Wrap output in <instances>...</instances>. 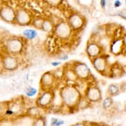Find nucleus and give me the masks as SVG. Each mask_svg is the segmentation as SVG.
<instances>
[{
	"label": "nucleus",
	"mask_w": 126,
	"mask_h": 126,
	"mask_svg": "<svg viewBox=\"0 0 126 126\" xmlns=\"http://www.w3.org/2000/svg\"><path fill=\"white\" fill-rule=\"evenodd\" d=\"M61 97L62 98L64 107L69 109H77L82 93L77 85L67 84L59 89Z\"/></svg>",
	"instance_id": "f257e3e1"
},
{
	"label": "nucleus",
	"mask_w": 126,
	"mask_h": 126,
	"mask_svg": "<svg viewBox=\"0 0 126 126\" xmlns=\"http://www.w3.org/2000/svg\"><path fill=\"white\" fill-rule=\"evenodd\" d=\"M53 34L59 40L66 42L72 39L75 32L66 20H61L55 25Z\"/></svg>",
	"instance_id": "f03ea898"
},
{
	"label": "nucleus",
	"mask_w": 126,
	"mask_h": 126,
	"mask_svg": "<svg viewBox=\"0 0 126 126\" xmlns=\"http://www.w3.org/2000/svg\"><path fill=\"white\" fill-rule=\"evenodd\" d=\"M3 48L5 53L13 56H19L23 52L24 48V39L18 36H11L6 40Z\"/></svg>",
	"instance_id": "7ed1b4c3"
},
{
	"label": "nucleus",
	"mask_w": 126,
	"mask_h": 126,
	"mask_svg": "<svg viewBox=\"0 0 126 126\" xmlns=\"http://www.w3.org/2000/svg\"><path fill=\"white\" fill-rule=\"evenodd\" d=\"M66 21L70 24L73 31L75 33L80 32L85 28L87 20L86 18L83 16L82 14L78 13V12H72L68 15Z\"/></svg>",
	"instance_id": "20e7f679"
},
{
	"label": "nucleus",
	"mask_w": 126,
	"mask_h": 126,
	"mask_svg": "<svg viewBox=\"0 0 126 126\" xmlns=\"http://www.w3.org/2000/svg\"><path fill=\"white\" fill-rule=\"evenodd\" d=\"M72 66L76 73L79 81H88L90 78H92V72L91 69L87 66L86 63L82 62H73L72 63Z\"/></svg>",
	"instance_id": "39448f33"
},
{
	"label": "nucleus",
	"mask_w": 126,
	"mask_h": 126,
	"mask_svg": "<svg viewBox=\"0 0 126 126\" xmlns=\"http://www.w3.org/2000/svg\"><path fill=\"white\" fill-rule=\"evenodd\" d=\"M83 95L88 100V102L93 104V103H97L102 101L103 95L101 89L99 87L93 83H89L87 86V88L85 89Z\"/></svg>",
	"instance_id": "423d86ee"
},
{
	"label": "nucleus",
	"mask_w": 126,
	"mask_h": 126,
	"mask_svg": "<svg viewBox=\"0 0 126 126\" xmlns=\"http://www.w3.org/2000/svg\"><path fill=\"white\" fill-rule=\"evenodd\" d=\"M91 62H92L93 68L97 72L103 76H109L110 64L108 61V56H106V54H103L96 58L92 59Z\"/></svg>",
	"instance_id": "0eeeda50"
},
{
	"label": "nucleus",
	"mask_w": 126,
	"mask_h": 126,
	"mask_svg": "<svg viewBox=\"0 0 126 126\" xmlns=\"http://www.w3.org/2000/svg\"><path fill=\"white\" fill-rule=\"evenodd\" d=\"M55 96V91L53 89L50 90H40V93L36 99V105L40 109H49L53 102Z\"/></svg>",
	"instance_id": "6e6552de"
},
{
	"label": "nucleus",
	"mask_w": 126,
	"mask_h": 126,
	"mask_svg": "<svg viewBox=\"0 0 126 126\" xmlns=\"http://www.w3.org/2000/svg\"><path fill=\"white\" fill-rule=\"evenodd\" d=\"M2 68L7 72H14L19 68V62L17 56L4 53L1 56Z\"/></svg>",
	"instance_id": "1a4fd4ad"
},
{
	"label": "nucleus",
	"mask_w": 126,
	"mask_h": 126,
	"mask_svg": "<svg viewBox=\"0 0 126 126\" xmlns=\"http://www.w3.org/2000/svg\"><path fill=\"white\" fill-rule=\"evenodd\" d=\"M34 17L31 12L26 9H19L16 10L15 24L19 26H29L31 25Z\"/></svg>",
	"instance_id": "9d476101"
},
{
	"label": "nucleus",
	"mask_w": 126,
	"mask_h": 126,
	"mask_svg": "<svg viewBox=\"0 0 126 126\" xmlns=\"http://www.w3.org/2000/svg\"><path fill=\"white\" fill-rule=\"evenodd\" d=\"M86 54L90 60L104 54V49L98 42L89 40L86 46Z\"/></svg>",
	"instance_id": "9b49d317"
},
{
	"label": "nucleus",
	"mask_w": 126,
	"mask_h": 126,
	"mask_svg": "<svg viewBox=\"0 0 126 126\" xmlns=\"http://www.w3.org/2000/svg\"><path fill=\"white\" fill-rule=\"evenodd\" d=\"M57 80L55 78L53 72H46L42 74L40 79V90H50L53 89L55 84Z\"/></svg>",
	"instance_id": "f8f14e48"
},
{
	"label": "nucleus",
	"mask_w": 126,
	"mask_h": 126,
	"mask_svg": "<svg viewBox=\"0 0 126 126\" xmlns=\"http://www.w3.org/2000/svg\"><path fill=\"white\" fill-rule=\"evenodd\" d=\"M16 10L9 5L0 6V19L6 23H15Z\"/></svg>",
	"instance_id": "ddd939ff"
},
{
	"label": "nucleus",
	"mask_w": 126,
	"mask_h": 126,
	"mask_svg": "<svg viewBox=\"0 0 126 126\" xmlns=\"http://www.w3.org/2000/svg\"><path fill=\"white\" fill-rule=\"evenodd\" d=\"M109 50H110L112 55H114V56H119L123 52H125V47L124 46L121 38L112 39L110 45H109Z\"/></svg>",
	"instance_id": "4468645a"
},
{
	"label": "nucleus",
	"mask_w": 126,
	"mask_h": 126,
	"mask_svg": "<svg viewBox=\"0 0 126 126\" xmlns=\"http://www.w3.org/2000/svg\"><path fill=\"white\" fill-rule=\"evenodd\" d=\"M63 80H65L66 82H72V83H76L78 81H79L72 66V63H71V65H69V66L66 65V66H64Z\"/></svg>",
	"instance_id": "2eb2a0df"
},
{
	"label": "nucleus",
	"mask_w": 126,
	"mask_h": 126,
	"mask_svg": "<svg viewBox=\"0 0 126 126\" xmlns=\"http://www.w3.org/2000/svg\"><path fill=\"white\" fill-rule=\"evenodd\" d=\"M124 72H125L124 66H122L121 65H119V63L115 62L109 66V77L112 78H119L123 76Z\"/></svg>",
	"instance_id": "dca6fc26"
},
{
	"label": "nucleus",
	"mask_w": 126,
	"mask_h": 126,
	"mask_svg": "<svg viewBox=\"0 0 126 126\" xmlns=\"http://www.w3.org/2000/svg\"><path fill=\"white\" fill-rule=\"evenodd\" d=\"M55 25L56 24L53 22V20L51 19H49V18H45L43 24H42L41 30L45 33L47 34H53L54 29H55Z\"/></svg>",
	"instance_id": "f3484780"
},
{
	"label": "nucleus",
	"mask_w": 126,
	"mask_h": 126,
	"mask_svg": "<svg viewBox=\"0 0 126 126\" xmlns=\"http://www.w3.org/2000/svg\"><path fill=\"white\" fill-rule=\"evenodd\" d=\"M63 107H64V104H63V101L62 97H61L60 92L59 91L57 93L55 92L54 99L51 106H50V109H62Z\"/></svg>",
	"instance_id": "a211bd4d"
},
{
	"label": "nucleus",
	"mask_w": 126,
	"mask_h": 126,
	"mask_svg": "<svg viewBox=\"0 0 126 126\" xmlns=\"http://www.w3.org/2000/svg\"><path fill=\"white\" fill-rule=\"evenodd\" d=\"M120 93H121V91H120L119 85L113 83V84H110L108 87V89H107L108 96L113 97H115V96H117V95H119Z\"/></svg>",
	"instance_id": "6ab92c4d"
},
{
	"label": "nucleus",
	"mask_w": 126,
	"mask_h": 126,
	"mask_svg": "<svg viewBox=\"0 0 126 126\" xmlns=\"http://www.w3.org/2000/svg\"><path fill=\"white\" fill-rule=\"evenodd\" d=\"M38 35V32L35 29H26L23 31V36L28 40H34Z\"/></svg>",
	"instance_id": "aec40b11"
},
{
	"label": "nucleus",
	"mask_w": 126,
	"mask_h": 126,
	"mask_svg": "<svg viewBox=\"0 0 126 126\" xmlns=\"http://www.w3.org/2000/svg\"><path fill=\"white\" fill-rule=\"evenodd\" d=\"M44 19H45V18L40 17V16L34 17L33 19V20H32L31 25L33 26L35 30H41V27H42V24H43Z\"/></svg>",
	"instance_id": "412c9836"
},
{
	"label": "nucleus",
	"mask_w": 126,
	"mask_h": 126,
	"mask_svg": "<svg viewBox=\"0 0 126 126\" xmlns=\"http://www.w3.org/2000/svg\"><path fill=\"white\" fill-rule=\"evenodd\" d=\"M91 105V103L88 102V100L84 97V95L82 94V97H81L80 101H79L78 104V107L77 109H87V107H89Z\"/></svg>",
	"instance_id": "4be33fe9"
},
{
	"label": "nucleus",
	"mask_w": 126,
	"mask_h": 126,
	"mask_svg": "<svg viewBox=\"0 0 126 126\" xmlns=\"http://www.w3.org/2000/svg\"><path fill=\"white\" fill-rule=\"evenodd\" d=\"M40 108H39L36 105L35 107H30L29 109H28V114L30 115V116H31V117H33V118H37V117H39L40 116Z\"/></svg>",
	"instance_id": "5701e85b"
},
{
	"label": "nucleus",
	"mask_w": 126,
	"mask_h": 126,
	"mask_svg": "<svg viewBox=\"0 0 126 126\" xmlns=\"http://www.w3.org/2000/svg\"><path fill=\"white\" fill-rule=\"evenodd\" d=\"M32 126H46V117L40 115V116L35 118L33 124H32Z\"/></svg>",
	"instance_id": "b1692460"
},
{
	"label": "nucleus",
	"mask_w": 126,
	"mask_h": 126,
	"mask_svg": "<svg viewBox=\"0 0 126 126\" xmlns=\"http://www.w3.org/2000/svg\"><path fill=\"white\" fill-rule=\"evenodd\" d=\"M37 93H38V90L35 87H26L25 90H24V94L28 97H33L34 96H36Z\"/></svg>",
	"instance_id": "393cba45"
},
{
	"label": "nucleus",
	"mask_w": 126,
	"mask_h": 126,
	"mask_svg": "<svg viewBox=\"0 0 126 126\" xmlns=\"http://www.w3.org/2000/svg\"><path fill=\"white\" fill-rule=\"evenodd\" d=\"M43 1L46 3V5L49 6V7L56 8L62 4L63 0H43Z\"/></svg>",
	"instance_id": "a878e982"
},
{
	"label": "nucleus",
	"mask_w": 126,
	"mask_h": 126,
	"mask_svg": "<svg viewBox=\"0 0 126 126\" xmlns=\"http://www.w3.org/2000/svg\"><path fill=\"white\" fill-rule=\"evenodd\" d=\"M53 74L56 80H62L63 79V75H64V67H56V70L53 71Z\"/></svg>",
	"instance_id": "bb28decb"
},
{
	"label": "nucleus",
	"mask_w": 126,
	"mask_h": 126,
	"mask_svg": "<svg viewBox=\"0 0 126 126\" xmlns=\"http://www.w3.org/2000/svg\"><path fill=\"white\" fill-rule=\"evenodd\" d=\"M113 103V97H109L108 96L106 98H104L103 100V103H102V105H103V108L104 109H108L109 108L112 107Z\"/></svg>",
	"instance_id": "cd10ccee"
},
{
	"label": "nucleus",
	"mask_w": 126,
	"mask_h": 126,
	"mask_svg": "<svg viewBox=\"0 0 126 126\" xmlns=\"http://www.w3.org/2000/svg\"><path fill=\"white\" fill-rule=\"evenodd\" d=\"M65 124L63 119H59L57 118H52L50 120V126H62Z\"/></svg>",
	"instance_id": "c85d7f7f"
},
{
	"label": "nucleus",
	"mask_w": 126,
	"mask_h": 126,
	"mask_svg": "<svg viewBox=\"0 0 126 126\" xmlns=\"http://www.w3.org/2000/svg\"><path fill=\"white\" fill-rule=\"evenodd\" d=\"M113 6H114V8H119L121 6V1L120 0H115L113 3Z\"/></svg>",
	"instance_id": "c756f323"
},
{
	"label": "nucleus",
	"mask_w": 126,
	"mask_h": 126,
	"mask_svg": "<svg viewBox=\"0 0 126 126\" xmlns=\"http://www.w3.org/2000/svg\"><path fill=\"white\" fill-rule=\"evenodd\" d=\"M107 5V0H100V6L102 9H105Z\"/></svg>",
	"instance_id": "7c9ffc66"
},
{
	"label": "nucleus",
	"mask_w": 126,
	"mask_h": 126,
	"mask_svg": "<svg viewBox=\"0 0 126 126\" xmlns=\"http://www.w3.org/2000/svg\"><path fill=\"white\" fill-rule=\"evenodd\" d=\"M59 60H61V61H67L68 60V55L64 54L63 56H59Z\"/></svg>",
	"instance_id": "2f4dec72"
},
{
	"label": "nucleus",
	"mask_w": 126,
	"mask_h": 126,
	"mask_svg": "<svg viewBox=\"0 0 126 126\" xmlns=\"http://www.w3.org/2000/svg\"><path fill=\"white\" fill-rule=\"evenodd\" d=\"M121 40H122V41H123L124 46H125V47L126 49V33L123 34V35H122V37H121Z\"/></svg>",
	"instance_id": "473e14b6"
},
{
	"label": "nucleus",
	"mask_w": 126,
	"mask_h": 126,
	"mask_svg": "<svg viewBox=\"0 0 126 126\" xmlns=\"http://www.w3.org/2000/svg\"><path fill=\"white\" fill-rule=\"evenodd\" d=\"M72 126H88V125L87 123H85V122H79V123L75 124V125H73Z\"/></svg>",
	"instance_id": "72a5a7b5"
},
{
	"label": "nucleus",
	"mask_w": 126,
	"mask_h": 126,
	"mask_svg": "<svg viewBox=\"0 0 126 126\" xmlns=\"http://www.w3.org/2000/svg\"><path fill=\"white\" fill-rule=\"evenodd\" d=\"M60 65H61V62H59V61H57V62H51V66H53V67H58Z\"/></svg>",
	"instance_id": "f704fd0d"
},
{
	"label": "nucleus",
	"mask_w": 126,
	"mask_h": 126,
	"mask_svg": "<svg viewBox=\"0 0 126 126\" xmlns=\"http://www.w3.org/2000/svg\"><path fill=\"white\" fill-rule=\"evenodd\" d=\"M97 126H109V125H105V124H98V125H97Z\"/></svg>",
	"instance_id": "c9c22d12"
},
{
	"label": "nucleus",
	"mask_w": 126,
	"mask_h": 126,
	"mask_svg": "<svg viewBox=\"0 0 126 126\" xmlns=\"http://www.w3.org/2000/svg\"><path fill=\"white\" fill-rule=\"evenodd\" d=\"M124 1H125V2H126V0H124Z\"/></svg>",
	"instance_id": "e433bc0d"
},
{
	"label": "nucleus",
	"mask_w": 126,
	"mask_h": 126,
	"mask_svg": "<svg viewBox=\"0 0 126 126\" xmlns=\"http://www.w3.org/2000/svg\"><path fill=\"white\" fill-rule=\"evenodd\" d=\"M118 126H122V125H118Z\"/></svg>",
	"instance_id": "4c0bfd02"
}]
</instances>
